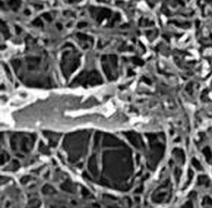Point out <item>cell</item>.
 I'll return each mask as SVG.
<instances>
[{
  "label": "cell",
  "instance_id": "7c38bea8",
  "mask_svg": "<svg viewBox=\"0 0 212 208\" xmlns=\"http://www.w3.org/2000/svg\"><path fill=\"white\" fill-rule=\"evenodd\" d=\"M38 151L41 152V154L44 155H50L51 154V150L43 143V141H40L38 144Z\"/></svg>",
  "mask_w": 212,
  "mask_h": 208
},
{
  "label": "cell",
  "instance_id": "8992f818",
  "mask_svg": "<svg viewBox=\"0 0 212 208\" xmlns=\"http://www.w3.org/2000/svg\"><path fill=\"white\" fill-rule=\"evenodd\" d=\"M123 133H124V135L128 140V142L134 148L139 150H142L143 148H146V144H145L144 141H143L140 134L137 133L136 132H133V131H128V132H125Z\"/></svg>",
  "mask_w": 212,
  "mask_h": 208
},
{
  "label": "cell",
  "instance_id": "5b68a950",
  "mask_svg": "<svg viewBox=\"0 0 212 208\" xmlns=\"http://www.w3.org/2000/svg\"><path fill=\"white\" fill-rule=\"evenodd\" d=\"M126 145L127 144L124 142H123L115 135L100 133V143H99L100 147L105 148H113L123 147Z\"/></svg>",
  "mask_w": 212,
  "mask_h": 208
},
{
  "label": "cell",
  "instance_id": "9a60e30c",
  "mask_svg": "<svg viewBox=\"0 0 212 208\" xmlns=\"http://www.w3.org/2000/svg\"><path fill=\"white\" fill-rule=\"evenodd\" d=\"M81 194L82 196H84V197H85V198H91L92 197L90 191H89V190H87L86 188H84V187H82Z\"/></svg>",
  "mask_w": 212,
  "mask_h": 208
},
{
  "label": "cell",
  "instance_id": "5bb4252c",
  "mask_svg": "<svg viewBox=\"0 0 212 208\" xmlns=\"http://www.w3.org/2000/svg\"><path fill=\"white\" fill-rule=\"evenodd\" d=\"M10 160V155L8 154V152L7 151L2 149L1 152V161H2V165H4L5 163H7Z\"/></svg>",
  "mask_w": 212,
  "mask_h": 208
},
{
  "label": "cell",
  "instance_id": "3957f363",
  "mask_svg": "<svg viewBox=\"0 0 212 208\" xmlns=\"http://www.w3.org/2000/svg\"><path fill=\"white\" fill-rule=\"evenodd\" d=\"M36 138L37 136L34 133H12L9 136L10 147L17 157H24L31 152Z\"/></svg>",
  "mask_w": 212,
  "mask_h": 208
},
{
  "label": "cell",
  "instance_id": "52a82bcc",
  "mask_svg": "<svg viewBox=\"0 0 212 208\" xmlns=\"http://www.w3.org/2000/svg\"><path fill=\"white\" fill-rule=\"evenodd\" d=\"M87 168L88 172L90 174L91 179H95L97 180L99 176V162H98V156L94 152L89 157L88 160V164H87Z\"/></svg>",
  "mask_w": 212,
  "mask_h": 208
},
{
  "label": "cell",
  "instance_id": "277c9868",
  "mask_svg": "<svg viewBox=\"0 0 212 208\" xmlns=\"http://www.w3.org/2000/svg\"><path fill=\"white\" fill-rule=\"evenodd\" d=\"M146 136L149 145L147 154V166L150 170H155L163 156L164 145L154 133H148Z\"/></svg>",
  "mask_w": 212,
  "mask_h": 208
},
{
  "label": "cell",
  "instance_id": "8fae6325",
  "mask_svg": "<svg viewBox=\"0 0 212 208\" xmlns=\"http://www.w3.org/2000/svg\"><path fill=\"white\" fill-rule=\"evenodd\" d=\"M20 168V163L17 160H12L9 164L7 165L6 170L9 172H16Z\"/></svg>",
  "mask_w": 212,
  "mask_h": 208
},
{
  "label": "cell",
  "instance_id": "4fadbf2b",
  "mask_svg": "<svg viewBox=\"0 0 212 208\" xmlns=\"http://www.w3.org/2000/svg\"><path fill=\"white\" fill-rule=\"evenodd\" d=\"M41 192L45 194V195H53V194L56 193V191H55V189L52 186L49 185V184H46V185H44L42 186Z\"/></svg>",
  "mask_w": 212,
  "mask_h": 208
},
{
  "label": "cell",
  "instance_id": "30bf717a",
  "mask_svg": "<svg viewBox=\"0 0 212 208\" xmlns=\"http://www.w3.org/2000/svg\"><path fill=\"white\" fill-rule=\"evenodd\" d=\"M41 206V201L37 196H34L29 199L27 208H40Z\"/></svg>",
  "mask_w": 212,
  "mask_h": 208
},
{
  "label": "cell",
  "instance_id": "6da1fadb",
  "mask_svg": "<svg viewBox=\"0 0 212 208\" xmlns=\"http://www.w3.org/2000/svg\"><path fill=\"white\" fill-rule=\"evenodd\" d=\"M132 152L128 146L107 148L101 157V170L96 181L99 185L126 191L132 186Z\"/></svg>",
  "mask_w": 212,
  "mask_h": 208
},
{
  "label": "cell",
  "instance_id": "9c48e42d",
  "mask_svg": "<svg viewBox=\"0 0 212 208\" xmlns=\"http://www.w3.org/2000/svg\"><path fill=\"white\" fill-rule=\"evenodd\" d=\"M60 188L62 189L63 191L70 192V193H75L76 191V186L70 180H65L64 182L60 184Z\"/></svg>",
  "mask_w": 212,
  "mask_h": 208
},
{
  "label": "cell",
  "instance_id": "7a4b0ae2",
  "mask_svg": "<svg viewBox=\"0 0 212 208\" xmlns=\"http://www.w3.org/2000/svg\"><path fill=\"white\" fill-rule=\"evenodd\" d=\"M91 133L89 130H80L68 133L63 139L62 148L67 155L68 162L80 167L88 152Z\"/></svg>",
  "mask_w": 212,
  "mask_h": 208
},
{
  "label": "cell",
  "instance_id": "2e32d148",
  "mask_svg": "<svg viewBox=\"0 0 212 208\" xmlns=\"http://www.w3.org/2000/svg\"><path fill=\"white\" fill-rule=\"evenodd\" d=\"M31 179H32V177L31 176H24V177H22V179H21V182H22V184L28 183Z\"/></svg>",
  "mask_w": 212,
  "mask_h": 208
},
{
  "label": "cell",
  "instance_id": "ba28073f",
  "mask_svg": "<svg viewBox=\"0 0 212 208\" xmlns=\"http://www.w3.org/2000/svg\"><path fill=\"white\" fill-rule=\"evenodd\" d=\"M43 134L46 137V139H47L49 145L51 146V147L55 148L58 145L60 138V133L52 132V131H44Z\"/></svg>",
  "mask_w": 212,
  "mask_h": 208
}]
</instances>
